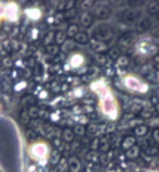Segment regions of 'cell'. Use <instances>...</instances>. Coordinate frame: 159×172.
Masks as SVG:
<instances>
[{"label":"cell","mask_w":159,"mask_h":172,"mask_svg":"<svg viewBox=\"0 0 159 172\" xmlns=\"http://www.w3.org/2000/svg\"><path fill=\"white\" fill-rule=\"evenodd\" d=\"M100 109L109 118L118 117V103L115 100L112 91H107L106 94L100 96Z\"/></svg>","instance_id":"cell-1"},{"label":"cell","mask_w":159,"mask_h":172,"mask_svg":"<svg viewBox=\"0 0 159 172\" xmlns=\"http://www.w3.org/2000/svg\"><path fill=\"white\" fill-rule=\"evenodd\" d=\"M48 145L45 142H34V144L30 145L28 148V154L30 157L36 160L37 163H45L48 159Z\"/></svg>","instance_id":"cell-2"},{"label":"cell","mask_w":159,"mask_h":172,"mask_svg":"<svg viewBox=\"0 0 159 172\" xmlns=\"http://www.w3.org/2000/svg\"><path fill=\"white\" fill-rule=\"evenodd\" d=\"M124 85L126 89H129L131 91H146L147 85L144 83H141L138 78H135L133 75H128L124 78Z\"/></svg>","instance_id":"cell-3"},{"label":"cell","mask_w":159,"mask_h":172,"mask_svg":"<svg viewBox=\"0 0 159 172\" xmlns=\"http://www.w3.org/2000/svg\"><path fill=\"white\" fill-rule=\"evenodd\" d=\"M83 63V58H82V55L76 54V55H72V64H73L74 68L76 66H79V64H82Z\"/></svg>","instance_id":"cell-4"}]
</instances>
